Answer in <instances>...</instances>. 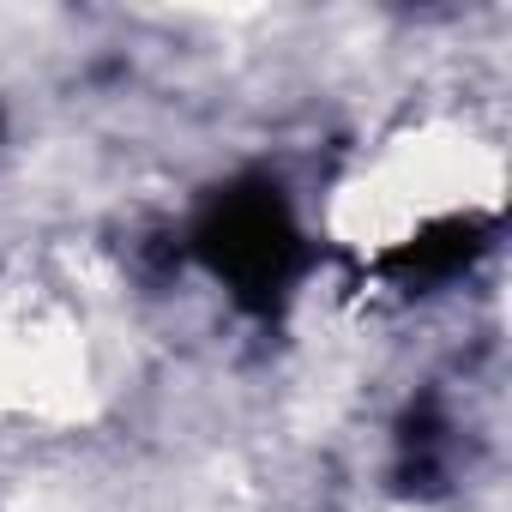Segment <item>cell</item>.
Wrapping results in <instances>:
<instances>
[{"label": "cell", "instance_id": "obj_1", "mask_svg": "<svg viewBox=\"0 0 512 512\" xmlns=\"http://www.w3.org/2000/svg\"><path fill=\"white\" fill-rule=\"evenodd\" d=\"M199 253L217 266V278H229V290L253 308H272L296 272V229L278 193L247 187V193H223L211 205V217L199 223Z\"/></svg>", "mask_w": 512, "mask_h": 512}, {"label": "cell", "instance_id": "obj_2", "mask_svg": "<svg viewBox=\"0 0 512 512\" xmlns=\"http://www.w3.org/2000/svg\"><path fill=\"white\" fill-rule=\"evenodd\" d=\"M476 253V229L470 223H446V229H428L416 247H404L398 253V272H410V278H446V272H458L464 260Z\"/></svg>", "mask_w": 512, "mask_h": 512}]
</instances>
